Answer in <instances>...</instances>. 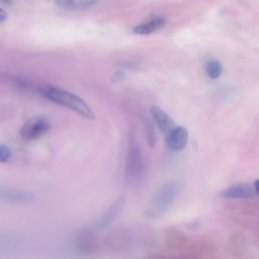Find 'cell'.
Returning a JSON list of instances; mask_svg holds the SVG:
<instances>
[{
  "label": "cell",
  "mask_w": 259,
  "mask_h": 259,
  "mask_svg": "<svg viewBox=\"0 0 259 259\" xmlns=\"http://www.w3.org/2000/svg\"><path fill=\"white\" fill-rule=\"evenodd\" d=\"M39 93L52 102L63 105L87 119H94L95 115L89 105L79 96L64 89L54 86L42 85L38 88Z\"/></svg>",
  "instance_id": "1"
},
{
  "label": "cell",
  "mask_w": 259,
  "mask_h": 259,
  "mask_svg": "<svg viewBox=\"0 0 259 259\" xmlns=\"http://www.w3.org/2000/svg\"><path fill=\"white\" fill-rule=\"evenodd\" d=\"M181 188V184L177 180L169 181L163 185L149 202L145 213L149 218H158L166 212Z\"/></svg>",
  "instance_id": "2"
},
{
  "label": "cell",
  "mask_w": 259,
  "mask_h": 259,
  "mask_svg": "<svg viewBox=\"0 0 259 259\" xmlns=\"http://www.w3.org/2000/svg\"><path fill=\"white\" fill-rule=\"evenodd\" d=\"M144 161L141 150L135 139L130 138L125 162V177L128 183L137 182L143 174Z\"/></svg>",
  "instance_id": "3"
},
{
  "label": "cell",
  "mask_w": 259,
  "mask_h": 259,
  "mask_svg": "<svg viewBox=\"0 0 259 259\" xmlns=\"http://www.w3.org/2000/svg\"><path fill=\"white\" fill-rule=\"evenodd\" d=\"M49 120L42 116H36L28 119L20 128V136L25 141H34L50 130Z\"/></svg>",
  "instance_id": "4"
},
{
  "label": "cell",
  "mask_w": 259,
  "mask_h": 259,
  "mask_svg": "<svg viewBox=\"0 0 259 259\" xmlns=\"http://www.w3.org/2000/svg\"><path fill=\"white\" fill-rule=\"evenodd\" d=\"M122 206H123V199H117L116 201H114L110 205V207H108L103 212V214L100 215V218L94 223L92 229L94 231H100V230H103L106 227H108L119 214Z\"/></svg>",
  "instance_id": "5"
},
{
  "label": "cell",
  "mask_w": 259,
  "mask_h": 259,
  "mask_svg": "<svg viewBox=\"0 0 259 259\" xmlns=\"http://www.w3.org/2000/svg\"><path fill=\"white\" fill-rule=\"evenodd\" d=\"M188 140V132L184 126H175L166 135L167 146L175 151H180L185 148Z\"/></svg>",
  "instance_id": "6"
},
{
  "label": "cell",
  "mask_w": 259,
  "mask_h": 259,
  "mask_svg": "<svg viewBox=\"0 0 259 259\" xmlns=\"http://www.w3.org/2000/svg\"><path fill=\"white\" fill-rule=\"evenodd\" d=\"M254 192V186L248 183H238L221 191L219 196L223 198H250Z\"/></svg>",
  "instance_id": "7"
},
{
  "label": "cell",
  "mask_w": 259,
  "mask_h": 259,
  "mask_svg": "<svg viewBox=\"0 0 259 259\" xmlns=\"http://www.w3.org/2000/svg\"><path fill=\"white\" fill-rule=\"evenodd\" d=\"M151 113H152V116H153L156 124L158 125L159 130L163 134L167 135L175 127V123H174L173 119L159 106H156V105L152 106Z\"/></svg>",
  "instance_id": "8"
},
{
  "label": "cell",
  "mask_w": 259,
  "mask_h": 259,
  "mask_svg": "<svg viewBox=\"0 0 259 259\" xmlns=\"http://www.w3.org/2000/svg\"><path fill=\"white\" fill-rule=\"evenodd\" d=\"M165 18L163 17H156L151 19L150 21H147L145 23L139 24L133 28V32L140 35H147L150 33H153L160 28H162L165 25Z\"/></svg>",
  "instance_id": "9"
},
{
  "label": "cell",
  "mask_w": 259,
  "mask_h": 259,
  "mask_svg": "<svg viewBox=\"0 0 259 259\" xmlns=\"http://www.w3.org/2000/svg\"><path fill=\"white\" fill-rule=\"evenodd\" d=\"M101 0H56V4L66 10H82L96 5Z\"/></svg>",
  "instance_id": "10"
},
{
  "label": "cell",
  "mask_w": 259,
  "mask_h": 259,
  "mask_svg": "<svg viewBox=\"0 0 259 259\" xmlns=\"http://www.w3.org/2000/svg\"><path fill=\"white\" fill-rule=\"evenodd\" d=\"M204 71L208 78L210 79H217L221 76L223 68L221 63L218 60L210 59L205 62L204 64Z\"/></svg>",
  "instance_id": "11"
},
{
  "label": "cell",
  "mask_w": 259,
  "mask_h": 259,
  "mask_svg": "<svg viewBox=\"0 0 259 259\" xmlns=\"http://www.w3.org/2000/svg\"><path fill=\"white\" fill-rule=\"evenodd\" d=\"M11 155V150L7 146L0 145V162H7L10 159Z\"/></svg>",
  "instance_id": "12"
},
{
  "label": "cell",
  "mask_w": 259,
  "mask_h": 259,
  "mask_svg": "<svg viewBox=\"0 0 259 259\" xmlns=\"http://www.w3.org/2000/svg\"><path fill=\"white\" fill-rule=\"evenodd\" d=\"M7 19V13L3 9L0 8V23L4 22Z\"/></svg>",
  "instance_id": "13"
},
{
  "label": "cell",
  "mask_w": 259,
  "mask_h": 259,
  "mask_svg": "<svg viewBox=\"0 0 259 259\" xmlns=\"http://www.w3.org/2000/svg\"><path fill=\"white\" fill-rule=\"evenodd\" d=\"M254 189H255V192L259 195V179H257V180H255V182H254Z\"/></svg>",
  "instance_id": "14"
}]
</instances>
